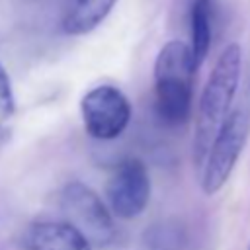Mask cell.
Returning <instances> with one entry per match:
<instances>
[{"instance_id": "cell-1", "label": "cell", "mask_w": 250, "mask_h": 250, "mask_svg": "<svg viewBox=\"0 0 250 250\" xmlns=\"http://www.w3.org/2000/svg\"><path fill=\"white\" fill-rule=\"evenodd\" d=\"M240 62H242L240 47L232 43L221 53L219 61L215 62V68L207 78V84L199 98V111L195 123V139H193L195 164L203 162L215 135L219 133L221 125L230 113L229 109L240 80Z\"/></svg>"}, {"instance_id": "cell-2", "label": "cell", "mask_w": 250, "mask_h": 250, "mask_svg": "<svg viewBox=\"0 0 250 250\" xmlns=\"http://www.w3.org/2000/svg\"><path fill=\"white\" fill-rule=\"evenodd\" d=\"M195 64L186 43L168 41L154 62L156 113L168 125L184 123L191 109V86Z\"/></svg>"}, {"instance_id": "cell-3", "label": "cell", "mask_w": 250, "mask_h": 250, "mask_svg": "<svg viewBox=\"0 0 250 250\" xmlns=\"http://www.w3.org/2000/svg\"><path fill=\"white\" fill-rule=\"evenodd\" d=\"M61 209L70 225L90 246L104 248L115 240V227L100 197L84 184L70 182L61 195Z\"/></svg>"}, {"instance_id": "cell-4", "label": "cell", "mask_w": 250, "mask_h": 250, "mask_svg": "<svg viewBox=\"0 0 250 250\" xmlns=\"http://www.w3.org/2000/svg\"><path fill=\"white\" fill-rule=\"evenodd\" d=\"M248 129H250V115H248V109L244 107H236L234 111H230L225 123L221 125L205 156L207 160H205L201 184L207 195L217 193L229 180L244 148Z\"/></svg>"}, {"instance_id": "cell-5", "label": "cell", "mask_w": 250, "mask_h": 250, "mask_svg": "<svg viewBox=\"0 0 250 250\" xmlns=\"http://www.w3.org/2000/svg\"><path fill=\"white\" fill-rule=\"evenodd\" d=\"M80 111L86 133L100 141L119 137L131 119V104L127 96L109 84L92 88L82 98Z\"/></svg>"}, {"instance_id": "cell-6", "label": "cell", "mask_w": 250, "mask_h": 250, "mask_svg": "<svg viewBox=\"0 0 250 250\" xmlns=\"http://www.w3.org/2000/svg\"><path fill=\"white\" fill-rule=\"evenodd\" d=\"M105 195L115 217L133 219L141 215L150 197V180L145 164L137 158L123 160L109 176Z\"/></svg>"}, {"instance_id": "cell-7", "label": "cell", "mask_w": 250, "mask_h": 250, "mask_svg": "<svg viewBox=\"0 0 250 250\" xmlns=\"http://www.w3.org/2000/svg\"><path fill=\"white\" fill-rule=\"evenodd\" d=\"M23 250H92V246L70 225L43 221L27 229Z\"/></svg>"}, {"instance_id": "cell-8", "label": "cell", "mask_w": 250, "mask_h": 250, "mask_svg": "<svg viewBox=\"0 0 250 250\" xmlns=\"http://www.w3.org/2000/svg\"><path fill=\"white\" fill-rule=\"evenodd\" d=\"M115 2L117 0H76L62 21V29L70 35H82L96 29Z\"/></svg>"}, {"instance_id": "cell-9", "label": "cell", "mask_w": 250, "mask_h": 250, "mask_svg": "<svg viewBox=\"0 0 250 250\" xmlns=\"http://www.w3.org/2000/svg\"><path fill=\"white\" fill-rule=\"evenodd\" d=\"M213 27V0H195L191 6V59L195 68L205 61L211 47Z\"/></svg>"}, {"instance_id": "cell-10", "label": "cell", "mask_w": 250, "mask_h": 250, "mask_svg": "<svg viewBox=\"0 0 250 250\" xmlns=\"http://www.w3.org/2000/svg\"><path fill=\"white\" fill-rule=\"evenodd\" d=\"M12 117H14V92H12L10 76L0 64V145L10 135Z\"/></svg>"}]
</instances>
